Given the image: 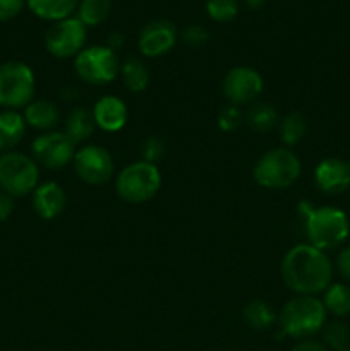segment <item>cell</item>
Returning a JSON list of instances; mask_svg holds the SVG:
<instances>
[{
  "instance_id": "6da1fadb",
  "label": "cell",
  "mask_w": 350,
  "mask_h": 351,
  "mask_svg": "<svg viewBox=\"0 0 350 351\" xmlns=\"http://www.w3.org/2000/svg\"><path fill=\"white\" fill-rule=\"evenodd\" d=\"M280 274L285 287L292 291L316 297L331 285L333 264L326 252L311 243H299L285 254Z\"/></svg>"
},
{
  "instance_id": "7a4b0ae2",
  "label": "cell",
  "mask_w": 350,
  "mask_h": 351,
  "mask_svg": "<svg viewBox=\"0 0 350 351\" xmlns=\"http://www.w3.org/2000/svg\"><path fill=\"white\" fill-rule=\"evenodd\" d=\"M277 321L281 335L302 341L321 332L326 324V308L319 298L297 295L281 307Z\"/></svg>"
},
{
  "instance_id": "3957f363",
  "label": "cell",
  "mask_w": 350,
  "mask_h": 351,
  "mask_svg": "<svg viewBox=\"0 0 350 351\" xmlns=\"http://www.w3.org/2000/svg\"><path fill=\"white\" fill-rule=\"evenodd\" d=\"M302 221H304L307 243L323 252L336 249L349 239V218L342 209L333 206H321V208L311 206V209L302 216Z\"/></svg>"
},
{
  "instance_id": "277c9868",
  "label": "cell",
  "mask_w": 350,
  "mask_h": 351,
  "mask_svg": "<svg viewBox=\"0 0 350 351\" xmlns=\"http://www.w3.org/2000/svg\"><path fill=\"white\" fill-rule=\"evenodd\" d=\"M302 171V163L294 151L287 147L270 149L254 165V180L257 185L270 191L292 187L299 180Z\"/></svg>"
},
{
  "instance_id": "5b68a950",
  "label": "cell",
  "mask_w": 350,
  "mask_h": 351,
  "mask_svg": "<svg viewBox=\"0 0 350 351\" xmlns=\"http://www.w3.org/2000/svg\"><path fill=\"white\" fill-rule=\"evenodd\" d=\"M161 187L160 168L148 161H136L120 170L115 178L117 195L129 204H143L153 199Z\"/></svg>"
},
{
  "instance_id": "8992f818",
  "label": "cell",
  "mask_w": 350,
  "mask_h": 351,
  "mask_svg": "<svg viewBox=\"0 0 350 351\" xmlns=\"http://www.w3.org/2000/svg\"><path fill=\"white\" fill-rule=\"evenodd\" d=\"M36 81L33 69L19 60L0 64V106L5 110L26 108L33 101Z\"/></svg>"
},
{
  "instance_id": "52a82bcc",
  "label": "cell",
  "mask_w": 350,
  "mask_h": 351,
  "mask_svg": "<svg viewBox=\"0 0 350 351\" xmlns=\"http://www.w3.org/2000/svg\"><path fill=\"white\" fill-rule=\"evenodd\" d=\"M40 168L27 154L9 151L0 156V189L12 197L33 194L38 187Z\"/></svg>"
},
{
  "instance_id": "ba28073f",
  "label": "cell",
  "mask_w": 350,
  "mask_h": 351,
  "mask_svg": "<svg viewBox=\"0 0 350 351\" xmlns=\"http://www.w3.org/2000/svg\"><path fill=\"white\" fill-rule=\"evenodd\" d=\"M74 72L86 84L105 86L120 74V60L106 45H93L74 58Z\"/></svg>"
},
{
  "instance_id": "9c48e42d",
  "label": "cell",
  "mask_w": 350,
  "mask_h": 351,
  "mask_svg": "<svg viewBox=\"0 0 350 351\" xmlns=\"http://www.w3.org/2000/svg\"><path fill=\"white\" fill-rule=\"evenodd\" d=\"M88 27L75 16L57 21L45 33V48L55 58L78 57L84 50Z\"/></svg>"
},
{
  "instance_id": "30bf717a",
  "label": "cell",
  "mask_w": 350,
  "mask_h": 351,
  "mask_svg": "<svg viewBox=\"0 0 350 351\" xmlns=\"http://www.w3.org/2000/svg\"><path fill=\"white\" fill-rule=\"evenodd\" d=\"M33 160L48 170H62L72 163L75 154V144L65 136V132H43L31 144Z\"/></svg>"
},
{
  "instance_id": "8fae6325",
  "label": "cell",
  "mask_w": 350,
  "mask_h": 351,
  "mask_svg": "<svg viewBox=\"0 0 350 351\" xmlns=\"http://www.w3.org/2000/svg\"><path fill=\"white\" fill-rule=\"evenodd\" d=\"M75 175L88 185H103L113 177V158L108 151L98 144H88L75 151L74 160Z\"/></svg>"
},
{
  "instance_id": "7c38bea8",
  "label": "cell",
  "mask_w": 350,
  "mask_h": 351,
  "mask_svg": "<svg viewBox=\"0 0 350 351\" xmlns=\"http://www.w3.org/2000/svg\"><path fill=\"white\" fill-rule=\"evenodd\" d=\"M223 95L230 105H253L264 88L263 77L256 69L249 65H237L230 69L223 77Z\"/></svg>"
},
{
  "instance_id": "4fadbf2b",
  "label": "cell",
  "mask_w": 350,
  "mask_h": 351,
  "mask_svg": "<svg viewBox=\"0 0 350 351\" xmlns=\"http://www.w3.org/2000/svg\"><path fill=\"white\" fill-rule=\"evenodd\" d=\"M177 41V27L167 19L148 23L137 38V48L148 58H156L168 53Z\"/></svg>"
},
{
  "instance_id": "5bb4252c",
  "label": "cell",
  "mask_w": 350,
  "mask_h": 351,
  "mask_svg": "<svg viewBox=\"0 0 350 351\" xmlns=\"http://www.w3.org/2000/svg\"><path fill=\"white\" fill-rule=\"evenodd\" d=\"M314 184L323 194L336 195L350 187V165L342 158H325L314 170Z\"/></svg>"
},
{
  "instance_id": "9a60e30c",
  "label": "cell",
  "mask_w": 350,
  "mask_h": 351,
  "mask_svg": "<svg viewBox=\"0 0 350 351\" xmlns=\"http://www.w3.org/2000/svg\"><path fill=\"white\" fill-rule=\"evenodd\" d=\"M91 113L96 127L110 134L122 130L129 119V112H127V105L124 103V99L112 95L102 96L95 103Z\"/></svg>"
},
{
  "instance_id": "2e32d148",
  "label": "cell",
  "mask_w": 350,
  "mask_h": 351,
  "mask_svg": "<svg viewBox=\"0 0 350 351\" xmlns=\"http://www.w3.org/2000/svg\"><path fill=\"white\" fill-rule=\"evenodd\" d=\"M67 195L57 182H43L33 191V209L41 219H55L64 213Z\"/></svg>"
},
{
  "instance_id": "e0dca14e",
  "label": "cell",
  "mask_w": 350,
  "mask_h": 351,
  "mask_svg": "<svg viewBox=\"0 0 350 351\" xmlns=\"http://www.w3.org/2000/svg\"><path fill=\"white\" fill-rule=\"evenodd\" d=\"M24 120L26 125H31L33 129L50 132L57 123L60 122V112L57 105L48 99H34L24 108Z\"/></svg>"
},
{
  "instance_id": "ac0fdd59",
  "label": "cell",
  "mask_w": 350,
  "mask_h": 351,
  "mask_svg": "<svg viewBox=\"0 0 350 351\" xmlns=\"http://www.w3.org/2000/svg\"><path fill=\"white\" fill-rule=\"evenodd\" d=\"M26 120L17 110L0 112V153H9L23 141Z\"/></svg>"
},
{
  "instance_id": "d6986e66",
  "label": "cell",
  "mask_w": 350,
  "mask_h": 351,
  "mask_svg": "<svg viewBox=\"0 0 350 351\" xmlns=\"http://www.w3.org/2000/svg\"><path fill=\"white\" fill-rule=\"evenodd\" d=\"M26 3L40 19L57 23L72 17L74 10H78L79 0H26Z\"/></svg>"
},
{
  "instance_id": "ffe728a7",
  "label": "cell",
  "mask_w": 350,
  "mask_h": 351,
  "mask_svg": "<svg viewBox=\"0 0 350 351\" xmlns=\"http://www.w3.org/2000/svg\"><path fill=\"white\" fill-rule=\"evenodd\" d=\"M96 129L93 113L88 108H74L65 119V136L74 144L84 143L93 136Z\"/></svg>"
},
{
  "instance_id": "44dd1931",
  "label": "cell",
  "mask_w": 350,
  "mask_h": 351,
  "mask_svg": "<svg viewBox=\"0 0 350 351\" xmlns=\"http://www.w3.org/2000/svg\"><path fill=\"white\" fill-rule=\"evenodd\" d=\"M244 120H246V123L249 125L250 130L259 134L271 132V130H273L275 127H278V123H280V117H278V112L275 110V106L264 101L253 103V105L247 108Z\"/></svg>"
},
{
  "instance_id": "7402d4cb",
  "label": "cell",
  "mask_w": 350,
  "mask_h": 351,
  "mask_svg": "<svg viewBox=\"0 0 350 351\" xmlns=\"http://www.w3.org/2000/svg\"><path fill=\"white\" fill-rule=\"evenodd\" d=\"M120 75H122L124 86L130 93H143L150 86L151 74L148 71L146 64L139 58H127L120 64Z\"/></svg>"
},
{
  "instance_id": "603a6c76",
  "label": "cell",
  "mask_w": 350,
  "mask_h": 351,
  "mask_svg": "<svg viewBox=\"0 0 350 351\" xmlns=\"http://www.w3.org/2000/svg\"><path fill=\"white\" fill-rule=\"evenodd\" d=\"M278 132H280V141L285 146H297L299 143L304 141L305 134H307V119L301 112H290L280 120Z\"/></svg>"
},
{
  "instance_id": "cb8c5ba5",
  "label": "cell",
  "mask_w": 350,
  "mask_h": 351,
  "mask_svg": "<svg viewBox=\"0 0 350 351\" xmlns=\"http://www.w3.org/2000/svg\"><path fill=\"white\" fill-rule=\"evenodd\" d=\"M112 12V0H79L78 19L86 27L100 26Z\"/></svg>"
},
{
  "instance_id": "d4e9b609",
  "label": "cell",
  "mask_w": 350,
  "mask_h": 351,
  "mask_svg": "<svg viewBox=\"0 0 350 351\" xmlns=\"http://www.w3.org/2000/svg\"><path fill=\"white\" fill-rule=\"evenodd\" d=\"M323 293V305L326 312L336 317H345L350 314V287L343 283H331Z\"/></svg>"
},
{
  "instance_id": "484cf974",
  "label": "cell",
  "mask_w": 350,
  "mask_h": 351,
  "mask_svg": "<svg viewBox=\"0 0 350 351\" xmlns=\"http://www.w3.org/2000/svg\"><path fill=\"white\" fill-rule=\"evenodd\" d=\"M244 321L257 331H264V329L271 328L277 321L273 308L266 304L264 300H249L242 308Z\"/></svg>"
},
{
  "instance_id": "4316f807",
  "label": "cell",
  "mask_w": 350,
  "mask_h": 351,
  "mask_svg": "<svg viewBox=\"0 0 350 351\" xmlns=\"http://www.w3.org/2000/svg\"><path fill=\"white\" fill-rule=\"evenodd\" d=\"M321 336H323L321 343L328 350L342 351L349 348L350 345V329L349 326L342 321L326 322L325 328L321 329Z\"/></svg>"
},
{
  "instance_id": "83f0119b",
  "label": "cell",
  "mask_w": 350,
  "mask_h": 351,
  "mask_svg": "<svg viewBox=\"0 0 350 351\" xmlns=\"http://www.w3.org/2000/svg\"><path fill=\"white\" fill-rule=\"evenodd\" d=\"M206 12L216 23H229L239 14V0H206Z\"/></svg>"
},
{
  "instance_id": "f1b7e54d",
  "label": "cell",
  "mask_w": 350,
  "mask_h": 351,
  "mask_svg": "<svg viewBox=\"0 0 350 351\" xmlns=\"http://www.w3.org/2000/svg\"><path fill=\"white\" fill-rule=\"evenodd\" d=\"M165 154H167V143L161 137L150 136L141 144V156H143V161L156 165L158 161L163 160Z\"/></svg>"
},
{
  "instance_id": "f546056e",
  "label": "cell",
  "mask_w": 350,
  "mask_h": 351,
  "mask_svg": "<svg viewBox=\"0 0 350 351\" xmlns=\"http://www.w3.org/2000/svg\"><path fill=\"white\" fill-rule=\"evenodd\" d=\"M242 122L244 113L242 110L235 105L225 106V108L218 113V120H216V123H218L222 132H235V130L242 125Z\"/></svg>"
},
{
  "instance_id": "4dcf8cb0",
  "label": "cell",
  "mask_w": 350,
  "mask_h": 351,
  "mask_svg": "<svg viewBox=\"0 0 350 351\" xmlns=\"http://www.w3.org/2000/svg\"><path fill=\"white\" fill-rule=\"evenodd\" d=\"M182 40L191 47H202L209 40V33L201 24H191L182 31Z\"/></svg>"
},
{
  "instance_id": "1f68e13d",
  "label": "cell",
  "mask_w": 350,
  "mask_h": 351,
  "mask_svg": "<svg viewBox=\"0 0 350 351\" xmlns=\"http://www.w3.org/2000/svg\"><path fill=\"white\" fill-rule=\"evenodd\" d=\"M24 3L26 0H0V23L19 16L21 10L24 9Z\"/></svg>"
},
{
  "instance_id": "d6a6232c",
  "label": "cell",
  "mask_w": 350,
  "mask_h": 351,
  "mask_svg": "<svg viewBox=\"0 0 350 351\" xmlns=\"http://www.w3.org/2000/svg\"><path fill=\"white\" fill-rule=\"evenodd\" d=\"M336 269L345 280H350V245L340 250L338 257H336Z\"/></svg>"
},
{
  "instance_id": "836d02e7",
  "label": "cell",
  "mask_w": 350,
  "mask_h": 351,
  "mask_svg": "<svg viewBox=\"0 0 350 351\" xmlns=\"http://www.w3.org/2000/svg\"><path fill=\"white\" fill-rule=\"evenodd\" d=\"M14 213V197L12 195L0 192V223L7 221Z\"/></svg>"
},
{
  "instance_id": "e575fe53",
  "label": "cell",
  "mask_w": 350,
  "mask_h": 351,
  "mask_svg": "<svg viewBox=\"0 0 350 351\" xmlns=\"http://www.w3.org/2000/svg\"><path fill=\"white\" fill-rule=\"evenodd\" d=\"M290 351H328L321 341H314V339H302Z\"/></svg>"
},
{
  "instance_id": "d590c367",
  "label": "cell",
  "mask_w": 350,
  "mask_h": 351,
  "mask_svg": "<svg viewBox=\"0 0 350 351\" xmlns=\"http://www.w3.org/2000/svg\"><path fill=\"white\" fill-rule=\"evenodd\" d=\"M124 43H126V36L122 33H119V31H113L108 36V40H106V47L112 51H115V53L124 47Z\"/></svg>"
},
{
  "instance_id": "8d00e7d4",
  "label": "cell",
  "mask_w": 350,
  "mask_h": 351,
  "mask_svg": "<svg viewBox=\"0 0 350 351\" xmlns=\"http://www.w3.org/2000/svg\"><path fill=\"white\" fill-rule=\"evenodd\" d=\"M62 98L64 99H78L79 98V91L74 88V86H65L64 89H62Z\"/></svg>"
},
{
  "instance_id": "74e56055",
  "label": "cell",
  "mask_w": 350,
  "mask_h": 351,
  "mask_svg": "<svg viewBox=\"0 0 350 351\" xmlns=\"http://www.w3.org/2000/svg\"><path fill=\"white\" fill-rule=\"evenodd\" d=\"M266 2L268 0H246L247 7H250V9H261Z\"/></svg>"
},
{
  "instance_id": "f35d334b",
  "label": "cell",
  "mask_w": 350,
  "mask_h": 351,
  "mask_svg": "<svg viewBox=\"0 0 350 351\" xmlns=\"http://www.w3.org/2000/svg\"><path fill=\"white\" fill-rule=\"evenodd\" d=\"M342 351H350V348H345V350H342Z\"/></svg>"
}]
</instances>
